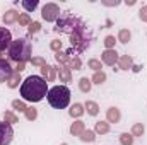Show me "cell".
Listing matches in <instances>:
<instances>
[{
    "label": "cell",
    "instance_id": "obj_1",
    "mask_svg": "<svg viewBox=\"0 0 147 145\" xmlns=\"http://www.w3.org/2000/svg\"><path fill=\"white\" fill-rule=\"evenodd\" d=\"M48 94V82L39 75H29L21 84V96L28 103H39Z\"/></svg>",
    "mask_w": 147,
    "mask_h": 145
},
{
    "label": "cell",
    "instance_id": "obj_2",
    "mask_svg": "<svg viewBox=\"0 0 147 145\" xmlns=\"http://www.w3.org/2000/svg\"><path fill=\"white\" fill-rule=\"evenodd\" d=\"M31 51H33L31 41H28L26 38H19V39L10 43L7 55L10 60H14L17 63H26L28 60H31Z\"/></svg>",
    "mask_w": 147,
    "mask_h": 145
},
{
    "label": "cell",
    "instance_id": "obj_3",
    "mask_svg": "<svg viewBox=\"0 0 147 145\" xmlns=\"http://www.w3.org/2000/svg\"><path fill=\"white\" fill-rule=\"evenodd\" d=\"M84 29H87L86 22H84L82 19L72 15V14H62V15L58 17V21H57V28H55L57 33H67V34H70V36L75 34V33L84 31Z\"/></svg>",
    "mask_w": 147,
    "mask_h": 145
},
{
    "label": "cell",
    "instance_id": "obj_4",
    "mask_svg": "<svg viewBox=\"0 0 147 145\" xmlns=\"http://www.w3.org/2000/svg\"><path fill=\"white\" fill-rule=\"evenodd\" d=\"M50 106L55 109H63L70 103V89L67 85H55L46 94Z\"/></svg>",
    "mask_w": 147,
    "mask_h": 145
},
{
    "label": "cell",
    "instance_id": "obj_5",
    "mask_svg": "<svg viewBox=\"0 0 147 145\" xmlns=\"http://www.w3.org/2000/svg\"><path fill=\"white\" fill-rule=\"evenodd\" d=\"M60 15H62V12H60V7L57 3H46L41 9V17L46 22H55V21H58Z\"/></svg>",
    "mask_w": 147,
    "mask_h": 145
},
{
    "label": "cell",
    "instance_id": "obj_6",
    "mask_svg": "<svg viewBox=\"0 0 147 145\" xmlns=\"http://www.w3.org/2000/svg\"><path fill=\"white\" fill-rule=\"evenodd\" d=\"M14 138V130H12V125L5 123V121H0V145H9Z\"/></svg>",
    "mask_w": 147,
    "mask_h": 145
},
{
    "label": "cell",
    "instance_id": "obj_7",
    "mask_svg": "<svg viewBox=\"0 0 147 145\" xmlns=\"http://www.w3.org/2000/svg\"><path fill=\"white\" fill-rule=\"evenodd\" d=\"M12 73H14V68L10 67V63L5 58H0V84L2 82H7Z\"/></svg>",
    "mask_w": 147,
    "mask_h": 145
},
{
    "label": "cell",
    "instance_id": "obj_8",
    "mask_svg": "<svg viewBox=\"0 0 147 145\" xmlns=\"http://www.w3.org/2000/svg\"><path fill=\"white\" fill-rule=\"evenodd\" d=\"M10 43H12V34H10V31L5 29V28H0V51L9 50Z\"/></svg>",
    "mask_w": 147,
    "mask_h": 145
},
{
    "label": "cell",
    "instance_id": "obj_9",
    "mask_svg": "<svg viewBox=\"0 0 147 145\" xmlns=\"http://www.w3.org/2000/svg\"><path fill=\"white\" fill-rule=\"evenodd\" d=\"M118 53L115 51V50H106L103 55H101V60H103V63L105 65H108V67H113L115 63H118Z\"/></svg>",
    "mask_w": 147,
    "mask_h": 145
},
{
    "label": "cell",
    "instance_id": "obj_10",
    "mask_svg": "<svg viewBox=\"0 0 147 145\" xmlns=\"http://www.w3.org/2000/svg\"><path fill=\"white\" fill-rule=\"evenodd\" d=\"M41 75H43V79L45 80H48V82H53L55 80V77H57V67H51V65H43L41 67Z\"/></svg>",
    "mask_w": 147,
    "mask_h": 145
},
{
    "label": "cell",
    "instance_id": "obj_11",
    "mask_svg": "<svg viewBox=\"0 0 147 145\" xmlns=\"http://www.w3.org/2000/svg\"><path fill=\"white\" fill-rule=\"evenodd\" d=\"M57 72H58V77H60V82H70L72 80V70L69 68V67H65V65H60V68H57Z\"/></svg>",
    "mask_w": 147,
    "mask_h": 145
},
{
    "label": "cell",
    "instance_id": "obj_12",
    "mask_svg": "<svg viewBox=\"0 0 147 145\" xmlns=\"http://www.w3.org/2000/svg\"><path fill=\"white\" fill-rule=\"evenodd\" d=\"M118 67H120V70H128V68H132V67H134V58H132L130 55L120 56V58H118Z\"/></svg>",
    "mask_w": 147,
    "mask_h": 145
},
{
    "label": "cell",
    "instance_id": "obj_13",
    "mask_svg": "<svg viewBox=\"0 0 147 145\" xmlns=\"http://www.w3.org/2000/svg\"><path fill=\"white\" fill-rule=\"evenodd\" d=\"M120 118H121V113H120V109L118 108L113 106V108L108 109V113H106V119H108V123H118Z\"/></svg>",
    "mask_w": 147,
    "mask_h": 145
},
{
    "label": "cell",
    "instance_id": "obj_14",
    "mask_svg": "<svg viewBox=\"0 0 147 145\" xmlns=\"http://www.w3.org/2000/svg\"><path fill=\"white\" fill-rule=\"evenodd\" d=\"M86 130V125H84V121H74L72 126H70V133H72L74 137H80V133Z\"/></svg>",
    "mask_w": 147,
    "mask_h": 145
},
{
    "label": "cell",
    "instance_id": "obj_15",
    "mask_svg": "<svg viewBox=\"0 0 147 145\" xmlns=\"http://www.w3.org/2000/svg\"><path fill=\"white\" fill-rule=\"evenodd\" d=\"M17 17H19V14L16 12V10H7L5 14H3V17H2V21H3V24H14L16 21H17Z\"/></svg>",
    "mask_w": 147,
    "mask_h": 145
},
{
    "label": "cell",
    "instance_id": "obj_16",
    "mask_svg": "<svg viewBox=\"0 0 147 145\" xmlns=\"http://www.w3.org/2000/svg\"><path fill=\"white\" fill-rule=\"evenodd\" d=\"M110 132V123L108 121H98L96 126H94V133H99V135H106Z\"/></svg>",
    "mask_w": 147,
    "mask_h": 145
},
{
    "label": "cell",
    "instance_id": "obj_17",
    "mask_svg": "<svg viewBox=\"0 0 147 145\" xmlns=\"http://www.w3.org/2000/svg\"><path fill=\"white\" fill-rule=\"evenodd\" d=\"M84 109H86L87 114H91V116H98V113H99V106H98V103H94V101H87V103L84 104Z\"/></svg>",
    "mask_w": 147,
    "mask_h": 145
},
{
    "label": "cell",
    "instance_id": "obj_18",
    "mask_svg": "<svg viewBox=\"0 0 147 145\" xmlns=\"http://www.w3.org/2000/svg\"><path fill=\"white\" fill-rule=\"evenodd\" d=\"M84 111H86V109H84V106H82V104L75 103V104H74L72 108L69 109V114H70L72 118H80V116L84 114Z\"/></svg>",
    "mask_w": 147,
    "mask_h": 145
},
{
    "label": "cell",
    "instance_id": "obj_19",
    "mask_svg": "<svg viewBox=\"0 0 147 145\" xmlns=\"http://www.w3.org/2000/svg\"><path fill=\"white\" fill-rule=\"evenodd\" d=\"M19 82H21V73L14 70V73L10 75V79L7 80V85H9L10 89H16V87H19Z\"/></svg>",
    "mask_w": 147,
    "mask_h": 145
},
{
    "label": "cell",
    "instance_id": "obj_20",
    "mask_svg": "<svg viewBox=\"0 0 147 145\" xmlns=\"http://www.w3.org/2000/svg\"><path fill=\"white\" fill-rule=\"evenodd\" d=\"M55 60L60 63V65H65V67H69V63H70V56H69V53H62V51H58L57 55H55Z\"/></svg>",
    "mask_w": 147,
    "mask_h": 145
},
{
    "label": "cell",
    "instance_id": "obj_21",
    "mask_svg": "<svg viewBox=\"0 0 147 145\" xmlns=\"http://www.w3.org/2000/svg\"><path fill=\"white\" fill-rule=\"evenodd\" d=\"M91 87H92V82H91V79H87V77H82V79L79 80V89H80L82 92H89V91H91Z\"/></svg>",
    "mask_w": 147,
    "mask_h": 145
},
{
    "label": "cell",
    "instance_id": "obj_22",
    "mask_svg": "<svg viewBox=\"0 0 147 145\" xmlns=\"http://www.w3.org/2000/svg\"><path fill=\"white\" fill-rule=\"evenodd\" d=\"M80 140H82V142H89V144H92V142L96 140V133H94L92 130H84V132L80 133Z\"/></svg>",
    "mask_w": 147,
    "mask_h": 145
},
{
    "label": "cell",
    "instance_id": "obj_23",
    "mask_svg": "<svg viewBox=\"0 0 147 145\" xmlns=\"http://www.w3.org/2000/svg\"><path fill=\"white\" fill-rule=\"evenodd\" d=\"M91 82H92V84H99V85L105 84V82H106V73L103 72V70H101V72H94L92 79H91Z\"/></svg>",
    "mask_w": 147,
    "mask_h": 145
},
{
    "label": "cell",
    "instance_id": "obj_24",
    "mask_svg": "<svg viewBox=\"0 0 147 145\" xmlns=\"http://www.w3.org/2000/svg\"><path fill=\"white\" fill-rule=\"evenodd\" d=\"M130 39H132V33L128 29H120V33H118V41L120 43H128Z\"/></svg>",
    "mask_w": 147,
    "mask_h": 145
},
{
    "label": "cell",
    "instance_id": "obj_25",
    "mask_svg": "<svg viewBox=\"0 0 147 145\" xmlns=\"http://www.w3.org/2000/svg\"><path fill=\"white\" fill-rule=\"evenodd\" d=\"M3 121H5V123H9V125H14V123H19V118H17L14 113L5 111V113H3Z\"/></svg>",
    "mask_w": 147,
    "mask_h": 145
},
{
    "label": "cell",
    "instance_id": "obj_26",
    "mask_svg": "<svg viewBox=\"0 0 147 145\" xmlns=\"http://www.w3.org/2000/svg\"><path fill=\"white\" fill-rule=\"evenodd\" d=\"M144 132H146V128H144L142 123H135V125L132 126V135H134V138H135V137H142Z\"/></svg>",
    "mask_w": 147,
    "mask_h": 145
},
{
    "label": "cell",
    "instance_id": "obj_27",
    "mask_svg": "<svg viewBox=\"0 0 147 145\" xmlns=\"http://www.w3.org/2000/svg\"><path fill=\"white\" fill-rule=\"evenodd\" d=\"M120 144L121 145H134V135L132 133H121L120 135Z\"/></svg>",
    "mask_w": 147,
    "mask_h": 145
},
{
    "label": "cell",
    "instance_id": "obj_28",
    "mask_svg": "<svg viewBox=\"0 0 147 145\" xmlns=\"http://www.w3.org/2000/svg\"><path fill=\"white\" fill-rule=\"evenodd\" d=\"M87 67H89V68H92L94 72H101V68H103V63H101L99 60L92 58V60H89V62H87Z\"/></svg>",
    "mask_w": 147,
    "mask_h": 145
},
{
    "label": "cell",
    "instance_id": "obj_29",
    "mask_svg": "<svg viewBox=\"0 0 147 145\" xmlns=\"http://www.w3.org/2000/svg\"><path fill=\"white\" fill-rule=\"evenodd\" d=\"M21 5H22V7H24V9H26L28 12H31V10H34V9L38 7V0H33V2L22 0V2H21Z\"/></svg>",
    "mask_w": 147,
    "mask_h": 145
},
{
    "label": "cell",
    "instance_id": "obj_30",
    "mask_svg": "<svg viewBox=\"0 0 147 145\" xmlns=\"http://www.w3.org/2000/svg\"><path fill=\"white\" fill-rule=\"evenodd\" d=\"M24 114H26V119H29V121H34V119L38 118V109H36V108H28Z\"/></svg>",
    "mask_w": 147,
    "mask_h": 145
},
{
    "label": "cell",
    "instance_id": "obj_31",
    "mask_svg": "<svg viewBox=\"0 0 147 145\" xmlns=\"http://www.w3.org/2000/svg\"><path fill=\"white\" fill-rule=\"evenodd\" d=\"M12 108L16 109V111H22V113H26L28 106L24 104V101H19V99H16V101H12Z\"/></svg>",
    "mask_w": 147,
    "mask_h": 145
},
{
    "label": "cell",
    "instance_id": "obj_32",
    "mask_svg": "<svg viewBox=\"0 0 147 145\" xmlns=\"http://www.w3.org/2000/svg\"><path fill=\"white\" fill-rule=\"evenodd\" d=\"M17 21H19L21 26H29V24H31V17H29V14H19Z\"/></svg>",
    "mask_w": 147,
    "mask_h": 145
},
{
    "label": "cell",
    "instance_id": "obj_33",
    "mask_svg": "<svg viewBox=\"0 0 147 145\" xmlns=\"http://www.w3.org/2000/svg\"><path fill=\"white\" fill-rule=\"evenodd\" d=\"M80 67H82V62H80V58H79V56H74L72 60H70V63H69V68L80 70Z\"/></svg>",
    "mask_w": 147,
    "mask_h": 145
},
{
    "label": "cell",
    "instance_id": "obj_34",
    "mask_svg": "<svg viewBox=\"0 0 147 145\" xmlns=\"http://www.w3.org/2000/svg\"><path fill=\"white\" fill-rule=\"evenodd\" d=\"M103 43H105L106 50H115V43H116V39H115V36H106Z\"/></svg>",
    "mask_w": 147,
    "mask_h": 145
},
{
    "label": "cell",
    "instance_id": "obj_35",
    "mask_svg": "<svg viewBox=\"0 0 147 145\" xmlns=\"http://www.w3.org/2000/svg\"><path fill=\"white\" fill-rule=\"evenodd\" d=\"M50 48H51L53 51H57V53H58V51L62 50V41H60V39H53V41L50 43Z\"/></svg>",
    "mask_w": 147,
    "mask_h": 145
},
{
    "label": "cell",
    "instance_id": "obj_36",
    "mask_svg": "<svg viewBox=\"0 0 147 145\" xmlns=\"http://www.w3.org/2000/svg\"><path fill=\"white\" fill-rule=\"evenodd\" d=\"M31 63L36 65V67H43V65H46V60L41 58V56H33V58H31Z\"/></svg>",
    "mask_w": 147,
    "mask_h": 145
},
{
    "label": "cell",
    "instance_id": "obj_37",
    "mask_svg": "<svg viewBox=\"0 0 147 145\" xmlns=\"http://www.w3.org/2000/svg\"><path fill=\"white\" fill-rule=\"evenodd\" d=\"M139 17L142 22H147V5H142L140 10H139Z\"/></svg>",
    "mask_w": 147,
    "mask_h": 145
},
{
    "label": "cell",
    "instance_id": "obj_38",
    "mask_svg": "<svg viewBox=\"0 0 147 145\" xmlns=\"http://www.w3.org/2000/svg\"><path fill=\"white\" fill-rule=\"evenodd\" d=\"M39 29H41V24L39 22H31L29 24V34H36Z\"/></svg>",
    "mask_w": 147,
    "mask_h": 145
},
{
    "label": "cell",
    "instance_id": "obj_39",
    "mask_svg": "<svg viewBox=\"0 0 147 145\" xmlns=\"http://www.w3.org/2000/svg\"><path fill=\"white\" fill-rule=\"evenodd\" d=\"M14 70H16V72H19V73H21L22 70H26V63H17Z\"/></svg>",
    "mask_w": 147,
    "mask_h": 145
},
{
    "label": "cell",
    "instance_id": "obj_40",
    "mask_svg": "<svg viewBox=\"0 0 147 145\" xmlns=\"http://www.w3.org/2000/svg\"><path fill=\"white\" fill-rule=\"evenodd\" d=\"M0 58H2V51H0Z\"/></svg>",
    "mask_w": 147,
    "mask_h": 145
},
{
    "label": "cell",
    "instance_id": "obj_41",
    "mask_svg": "<svg viewBox=\"0 0 147 145\" xmlns=\"http://www.w3.org/2000/svg\"><path fill=\"white\" fill-rule=\"evenodd\" d=\"M62 145H67V144H62Z\"/></svg>",
    "mask_w": 147,
    "mask_h": 145
}]
</instances>
